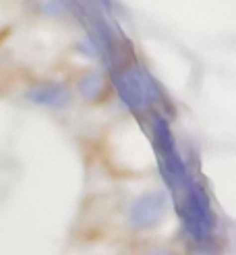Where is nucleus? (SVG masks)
<instances>
[{
    "label": "nucleus",
    "instance_id": "7ed1b4c3",
    "mask_svg": "<svg viewBox=\"0 0 236 255\" xmlns=\"http://www.w3.org/2000/svg\"><path fill=\"white\" fill-rule=\"evenodd\" d=\"M114 85L118 89V96L124 100V104L131 106L133 110H141L147 104V96L141 81L139 69H129L114 75Z\"/></svg>",
    "mask_w": 236,
    "mask_h": 255
},
{
    "label": "nucleus",
    "instance_id": "f03ea898",
    "mask_svg": "<svg viewBox=\"0 0 236 255\" xmlns=\"http://www.w3.org/2000/svg\"><path fill=\"white\" fill-rule=\"evenodd\" d=\"M168 210V197L161 191H149V193L137 197L131 208H129V222L131 226L139 228V231H147L154 228Z\"/></svg>",
    "mask_w": 236,
    "mask_h": 255
},
{
    "label": "nucleus",
    "instance_id": "423d86ee",
    "mask_svg": "<svg viewBox=\"0 0 236 255\" xmlns=\"http://www.w3.org/2000/svg\"><path fill=\"white\" fill-rule=\"evenodd\" d=\"M147 255H172L168 249H154V251H149Z\"/></svg>",
    "mask_w": 236,
    "mask_h": 255
},
{
    "label": "nucleus",
    "instance_id": "39448f33",
    "mask_svg": "<svg viewBox=\"0 0 236 255\" xmlns=\"http://www.w3.org/2000/svg\"><path fill=\"white\" fill-rule=\"evenodd\" d=\"M79 94L87 100H97L102 96V89H104V77L102 73H87L79 79Z\"/></svg>",
    "mask_w": 236,
    "mask_h": 255
},
{
    "label": "nucleus",
    "instance_id": "20e7f679",
    "mask_svg": "<svg viewBox=\"0 0 236 255\" xmlns=\"http://www.w3.org/2000/svg\"><path fill=\"white\" fill-rule=\"evenodd\" d=\"M27 98L33 102V104L40 106H50V108H62L69 104V89L60 83H40L31 87L27 92Z\"/></svg>",
    "mask_w": 236,
    "mask_h": 255
},
{
    "label": "nucleus",
    "instance_id": "f257e3e1",
    "mask_svg": "<svg viewBox=\"0 0 236 255\" xmlns=\"http://www.w3.org/2000/svg\"><path fill=\"white\" fill-rule=\"evenodd\" d=\"M178 206L186 231L197 241L207 239L214 231V214H211L205 189L197 183H189L182 191V199H178Z\"/></svg>",
    "mask_w": 236,
    "mask_h": 255
}]
</instances>
